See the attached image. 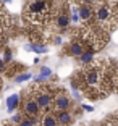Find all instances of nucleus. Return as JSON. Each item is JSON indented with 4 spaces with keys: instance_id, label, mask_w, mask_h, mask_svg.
<instances>
[{
    "instance_id": "nucleus-24",
    "label": "nucleus",
    "mask_w": 118,
    "mask_h": 126,
    "mask_svg": "<svg viewBox=\"0 0 118 126\" xmlns=\"http://www.w3.org/2000/svg\"><path fill=\"white\" fill-rule=\"evenodd\" d=\"M112 2H115V0H112Z\"/></svg>"
},
{
    "instance_id": "nucleus-16",
    "label": "nucleus",
    "mask_w": 118,
    "mask_h": 126,
    "mask_svg": "<svg viewBox=\"0 0 118 126\" xmlns=\"http://www.w3.org/2000/svg\"><path fill=\"white\" fill-rule=\"evenodd\" d=\"M31 78V74L29 73H24V74H18V76H16V82H23V81H28V79Z\"/></svg>"
},
{
    "instance_id": "nucleus-7",
    "label": "nucleus",
    "mask_w": 118,
    "mask_h": 126,
    "mask_svg": "<svg viewBox=\"0 0 118 126\" xmlns=\"http://www.w3.org/2000/svg\"><path fill=\"white\" fill-rule=\"evenodd\" d=\"M79 18L84 23H91L94 19V8L87 7V5H79Z\"/></svg>"
},
{
    "instance_id": "nucleus-4",
    "label": "nucleus",
    "mask_w": 118,
    "mask_h": 126,
    "mask_svg": "<svg viewBox=\"0 0 118 126\" xmlns=\"http://www.w3.org/2000/svg\"><path fill=\"white\" fill-rule=\"evenodd\" d=\"M21 110H23L21 115H24L26 118H39L41 113H42V108L39 107V104L36 102V99L31 97L29 94H28V97H26V100H24V104H23Z\"/></svg>"
},
{
    "instance_id": "nucleus-3",
    "label": "nucleus",
    "mask_w": 118,
    "mask_h": 126,
    "mask_svg": "<svg viewBox=\"0 0 118 126\" xmlns=\"http://www.w3.org/2000/svg\"><path fill=\"white\" fill-rule=\"evenodd\" d=\"M29 95L36 99V102L39 104V107L42 108V111H49L53 105V95L55 94H52V89L49 86L45 84H41V82H36L34 86L29 87Z\"/></svg>"
},
{
    "instance_id": "nucleus-6",
    "label": "nucleus",
    "mask_w": 118,
    "mask_h": 126,
    "mask_svg": "<svg viewBox=\"0 0 118 126\" xmlns=\"http://www.w3.org/2000/svg\"><path fill=\"white\" fill-rule=\"evenodd\" d=\"M84 52H86L84 44H83L81 41H78V39H73V41L70 42V45H68V53H70L71 57H78V58H79Z\"/></svg>"
},
{
    "instance_id": "nucleus-9",
    "label": "nucleus",
    "mask_w": 118,
    "mask_h": 126,
    "mask_svg": "<svg viewBox=\"0 0 118 126\" xmlns=\"http://www.w3.org/2000/svg\"><path fill=\"white\" fill-rule=\"evenodd\" d=\"M55 115H57V120H58L60 126H70L74 121V116L71 111H60V113H55Z\"/></svg>"
},
{
    "instance_id": "nucleus-12",
    "label": "nucleus",
    "mask_w": 118,
    "mask_h": 126,
    "mask_svg": "<svg viewBox=\"0 0 118 126\" xmlns=\"http://www.w3.org/2000/svg\"><path fill=\"white\" fill-rule=\"evenodd\" d=\"M79 63L81 65H84V66H87V65H91V63L94 62V52H89V50H86L84 53H83L81 57H79Z\"/></svg>"
},
{
    "instance_id": "nucleus-8",
    "label": "nucleus",
    "mask_w": 118,
    "mask_h": 126,
    "mask_svg": "<svg viewBox=\"0 0 118 126\" xmlns=\"http://www.w3.org/2000/svg\"><path fill=\"white\" fill-rule=\"evenodd\" d=\"M39 126H60V125H58V120H57V115H55V113L45 111L44 115L41 116Z\"/></svg>"
},
{
    "instance_id": "nucleus-17",
    "label": "nucleus",
    "mask_w": 118,
    "mask_h": 126,
    "mask_svg": "<svg viewBox=\"0 0 118 126\" xmlns=\"http://www.w3.org/2000/svg\"><path fill=\"white\" fill-rule=\"evenodd\" d=\"M23 118H24V116L19 115V113H18V115H13V116H11V123H15V125H19V123L23 121Z\"/></svg>"
},
{
    "instance_id": "nucleus-10",
    "label": "nucleus",
    "mask_w": 118,
    "mask_h": 126,
    "mask_svg": "<svg viewBox=\"0 0 118 126\" xmlns=\"http://www.w3.org/2000/svg\"><path fill=\"white\" fill-rule=\"evenodd\" d=\"M70 23H71V18H70V15H68L67 11H62V13L57 15V26L58 28L67 29V28L70 26Z\"/></svg>"
},
{
    "instance_id": "nucleus-2",
    "label": "nucleus",
    "mask_w": 118,
    "mask_h": 126,
    "mask_svg": "<svg viewBox=\"0 0 118 126\" xmlns=\"http://www.w3.org/2000/svg\"><path fill=\"white\" fill-rule=\"evenodd\" d=\"M52 3L50 0H29L26 5L24 16L33 24H44L50 19Z\"/></svg>"
},
{
    "instance_id": "nucleus-11",
    "label": "nucleus",
    "mask_w": 118,
    "mask_h": 126,
    "mask_svg": "<svg viewBox=\"0 0 118 126\" xmlns=\"http://www.w3.org/2000/svg\"><path fill=\"white\" fill-rule=\"evenodd\" d=\"M18 107H19V95L18 94H11V95L7 99V110H8V113L15 111Z\"/></svg>"
},
{
    "instance_id": "nucleus-13",
    "label": "nucleus",
    "mask_w": 118,
    "mask_h": 126,
    "mask_svg": "<svg viewBox=\"0 0 118 126\" xmlns=\"http://www.w3.org/2000/svg\"><path fill=\"white\" fill-rule=\"evenodd\" d=\"M52 76V70L49 66H42L41 68V74L36 78V82H41L42 79H47V78H50Z\"/></svg>"
},
{
    "instance_id": "nucleus-5",
    "label": "nucleus",
    "mask_w": 118,
    "mask_h": 126,
    "mask_svg": "<svg viewBox=\"0 0 118 126\" xmlns=\"http://www.w3.org/2000/svg\"><path fill=\"white\" fill-rule=\"evenodd\" d=\"M52 110L55 113L60 111H71V100L70 97L65 94V91H60L53 95V105H52Z\"/></svg>"
},
{
    "instance_id": "nucleus-22",
    "label": "nucleus",
    "mask_w": 118,
    "mask_h": 126,
    "mask_svg": "<svg viewBox=\"0 0 118 126\" xmlns=\"http://www.w3.org/2000/svg\"><path fill=\"white\" fill-rule=\"evenodd\" d=\"M2 2H7V3H8V2H11V0H2Z\"/></svg>"
},
{
    "instance_id": "nucleus-19",
    "label": "nucleus",
    "mask_w": 118,
    "mask_h": 126,
    "mask_svg": "<svg viewBox=\"0 0 118 126\" xmlns=\"http://www.w3.org/2000/svg\"><path fill=\"white\" fill-rule=\"evenodd\" d=\"M83 110H86V111H92L94 107H91V105H83Z\"/></svg>"
},
{
    "instance_id": "nucleus-15",
    "label": "nucleus",
    "mask_w": 118,
    "mask_h": 126,
    "mask_svg": "<svg viewBox=\"0 0 118 126\" xmlns=\"http://www.w3.org/2000/svg\"><path fill=\"white\" fill-rule=\"evenodd\" d=\"M78 5H87V7H96L99 2H102V0H76Z\"/></svg>"
},
{
    "instance_id": "nucleus-1",
    "label": "nucleus",
    "mask_w": 118,
    "mask_h": 126,
    "mask_svg": "<svg viewBox=\"0 0 118 126\" xmlns=\"http://www.w3.org/2000/svg\"><path fill=\"white\" fill-rule=\"evenodd\" d=\"M94 19L97 26L102 28L103 31H112L115 24L118 23V10L117 3L112 0H102L94 7Z\"/></svg>"
},
{
    "instance_id": "nucleus-20",
    "label": "nucleus",
    "mask_w": 118,
    "mask_h": 126,
    "mask_svg": "<svg viewBox=\"0 0 118 126\" xmlns=\"http://www.w3.org/2000/svg\"><path fill=\"white\" fill-rule=\"evenodd\" d=\"M3 70H5V62L0 60V71H3Z\"/></svg>"
},
{
    "instance_id": "nucleus-23",
    "label": "nucleus",
    "mask_w": 118,
    "mask_h": 126,
    "mask_svg": "<svg viewBox=\"0 0 118 126\" xmlns=\"http://www.w3.org/2000/svg\"><path fill=\"white\" fill-rule=\"evenodd\" d=\"M2 126H10V125H2Z\"/></svg>"
},
{
    "instance_id": "nucleus-18",
    "label": "nucleus",
    "mask_w": 118,
    "mask_h": 126,
    "mask_svg": "<svg viewBox=\"0 0 118 126\" xmlns=\"http://www.w3.org/2000/svg\"><path fill=\"white\" fill-rule=\"evenodd\" d=\"M11 58H13V55H11V50H5V58H3V62H11Z\"/></svg>"
},
{
    "instance_id": "nucleus-14",
    "label": "nucleus",
    "mask_w": 118,
    "mask_h": 126,
    "mask_svg": "<svg viewBox=\"0 0 118 126\" xmlns=\"http://www.w3.org/2000/svg\"><path fill=\"white\" fill-rule=\"evenodd\" d=\"M37 120H39V118H26V116H24L23 121L19 123L18 126H36L37 125Z\"/></svg>"
},
{
    "instance_id": "nucleus-21",
    "label": "nucleus",
    "mask_w": 118,
    "mask_h": 126,
    "mask_svg": "<svg viewBox=\"0 0 118 126\" xmlns=\"http://www.w3.org/2000/svg\"><path fill=\"white\" fill-rule=\"evenodd\" d=\"M0 91H2V79H0Z\"/></svg>"
}]
</instances>
